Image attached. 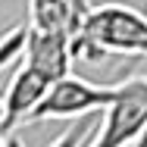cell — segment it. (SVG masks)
<instances>
[{
    "label": "cell",
    "instance_id": "obj_1",
    "mask_svg": "<svg viewBox=\"0 0 147 147\" xmlns=\"http://www.w3.org/2000/svg\"><path fill=\"white\" fill-rule=\"evenodd\" d=\"M72 53L75 59H91V63H97L107 53L147 57V16L122 3L94 6L82 22Z\"/></svg>",
    "mask_w": 147,
    "mask_h": 147
},
{
    "label": "cell",
    "instance_id": "obj_2",
    "mask_svg": "<svg viewBox=\"0 0 147 147\" xmlns=\"http://www.w3.org/2000/svg\"><path fill=\"white\" fill-rule=\"evenodd\" d=\"M147 131V75L119 82V94L100 119L91 147H135Z\"/></svg>",
    "mask_w": 147,
    "mask_h": 147
},
{
    "label": "cell",
    "instance_id": "obj_3",
    "mask_svg": "<svg viewBox=\"0 0 147 147\" xmlns=\"http://www.w3.org/2000/svg\"><path fill=\"white\" fill-rule=\"evenodd\" d=\"M119 94V82H110V85H100V82H88L82 75H69L57 82L50 94L44 97V103L34 110L31 122H47V119H82L97 113V110H110V103L116 100Z\"/></svg>",
    "mask_w": 147,
    "mask_h": 147
},
{
    "label": "cell",
    "instance_id": "obj_4",
    "mask_svg": "<svg viewBox=\"0 0 147 147\" xmlns=\"http://www.w3.org/2000/svg\"><path fill=\"white\" fill-rule=\"evenodd\" d=\"M50 88H53V82L28 66H19L13 72V78L6 82V91H3V119H0L3 138H13V128L25 125L34 116V110L44 103Z\"/></svg>",
    "mask_w": 147,
    "mask_h": 147
},
{
    "label": "cell",
    "instance_id": "obj_5",
    "mask_svg": "<svg viewBox=\"0 0 147 147\" xmlns=\"http://www.w3.org/2000/svg\"><path fill=\"white\" fill-rule=\"evenodd\" d=\"M72 38L69 34H44V31L28 28V44H25V57L22 66H28L34 72H41L44 78H50L53 85L72 75Z\"/></svg>",
    "mask_w": 147,
    "mask_h": 147
},
{
    "label": "cell",
    "instance_id": "obj_6",
    "mask_svg": "<svg viewBox=\"0 0 147 147\" xmlns=\"http://www.w3.org/2000/svg\"><path fill=\"white\" fill-rule=\"evenodd\" d=\"M85 16L75 0H28V28L44 34H69L75 41Z\"/></svg>",
    "mask_w": 147,
    "mask_h": 147
},
{
    "label": "cell",
    "instance_id": "obj_7",
    "mask_svg": "<svg viewBox=\"0 0 147 147\" xmlns=\"http://www.w3.org/2000/svg\"><path fill=\"white\" fill-rule=\"evenodd\" d=\"M25 44H28V25L25 28H9L6 31V38H3V47H0V66H9L13 57H25Z\"/></svg>",
    "mask_w": 147,
    "mask_h": 147
},
{
    "label": "cell",
    "instance_id": "obj_8",
    "mask_svg": "<svg viewBox=\"0 0 147 147\" xmlns=\"http://www.w3.org/2000/svg\"><path fill=\"white\" fill-rule=\"evenodd\" d=\"M97 128H100V125H94V122H88V119H82L78 125L66 128V131H63V135H59V138H57L50 147H82V144L91 138V135L97 131Z\"/></svg>",
    "mask_w": 147,
    "mask_h": 147
}]
</instances>
